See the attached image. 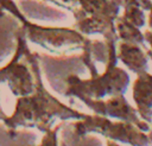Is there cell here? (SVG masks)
Wrapping results in <instances>:
<instances>
[{
    "mask_svg": "<svg viewBox=\"0 0 152 146\" xmlns=\"http://www.w3.org/2000/svg\"><path fill=\"white\" fill-rule=\"evenodd\" d=\"M144 36H145V40H146V44H148V47L146 49L147 51V55L150 57V59H152V30H146L144 32Z\"/></svg>",
    "mask_w": 152,
    "mask_h": 146,
    "instance_id": "obj_15",
    "label": "cell"
},
{
    "mask_svg": "<svg viewBox=\"0 0 152 146\" xmlns=\"http://www.w3.org/2000/svg\"><path fill=\"white\" fill-rule=\"evenodd\" d=\"M24 53L32 69L36 87L32 94L17 97L14 112L4 120L10 137H13L18 127L37 128L45 133L53 127L56 120H83L87 114L65 106L45 89L38 55L30 51L27 42L24 46Z\"/></svg>",
    "mask_w": 152,
    "mask_h": 146,
    "instance_id": "obj_1",
    "label": "cell"
},
{
    "mask_svg": "<svg viewBox=\"0 0 152 146\" xmlns=\"http://www.w3.org/2000/svg\"><path fill=\"white\" fill-rule=\"evenodd\" d=\"M78 135L88 133H99L108 140L131 146H151L150 135L141 131L138 126L128 121H112L102 115H87L83 120H78L75 126Z\"/></svg>",
    "mask_w": 152,
    "mask_h": 146,
    "instance_id": "obj_5",
    "label": "cell"
},
{
    "mask_svg": "<svg viewBox=\"0 0 152 146\" xmlns=\"http://www.w3.org/2000/svg\"><path fill=\"white\" fill-rule=\"evenodd\" d=\"M81 101L97 115L132 122L146 133L151 131L150 123L144 121L139 116L137 108L129 104L125 95H115V96H110L107 99H100V100L84 97V99H81Z\"/></svg>",
    "mask_w": 152,
    "mask_h": 146,
    "instance_id": "obj_7",
    "label": "cell"
},
{
    "mask_svg": "<svg viewBox=\"0 0 152 146\" xmlns=\"http://www.w3.org/2000/svg\"><path fill=\"white\" fill-rule=\"evenodd\" d=\"M44 1H48L55 6H58V7H62V8H65L68 11H72L75 7L78 6V0H44Z\"/></svg>",
    "mask_w": 152,
    "mask_h": 146,
    "instance_id": "obj_13",
    "label": "cell"
},
{
    "mask_svg": "<svg viewBox=\"0 0 152 146\" xmlns=\"http://www.w3.org/2000/svg\"><path fill=\"white\" fill-rule=\"evenodd\" d=\"M147 25H148V28L152 30V6L148 11V15H147Z\"/></svg>",
    "mask_w": 152,
    "mask_h": 146,
    "instance_id": "obj_16",
    "label": "cell"
},
{
    "mask_svg": "<svg viewBox=\"0 0 152 146\" xmlns=\"http://www.w3.org/2000/svg\"><path fill=\"white\" fill-rule=\"evenodd\" d=\"M148 135H150V137H152V128H151V131L148 132Z\"/></svg>",
    "mask_w": 152,
    "mask_h": 146,
    "instance_id": "obj_19",
    "label": "cell"
},
{
    "mask_svg": "<svg viewBox=\"0 0 152 146\" xmlns=\"http://www.w3.org/2000/svg\"><path fill=\"white\" fill-rule=\"evenodd\" d=\"M148 55L144 46L119 42L118 59L132 72L140 75L148 70Z\"/></svg>",
    "mask_w": 152,
    "mask_h": 146,
    "instance_id": "obj_9",
    "label": "cell"
},
{
    "mask_svg": "<svg viewBox=\"0 0 152 146\" xmlns=\"http://www.w3.org/2000/svg\"><path fill=\"white\" fill-rule=\"evenodd\" d=\"M124 13L122 18L127 20L128 23L133 24L134 26L141 28L146 25L147 18H146V11L142 9L139 6L135 5H124Z\"/></svg>",
    "mask_w": 152,
    "mask_h": 146,
    "instance_id": "obj_11",
    "label": "cell"
},
{
    "mask_svg": "<svg viewBox=\"0 0 152 146\" xmlns=\"http://www.w3.org/2000/svg\"><path fill=\"white\" fill-rule=\"evenodd\" d=\"M110 1H113V2H115L118 5H120V6H122V0H110Z\"/></svg>",
    "mask_w": 152,
    "mask_h": 146,
    "instance_id": "obj_18",
    "label": "cell"
},
{
    "mask_svg": "<svg viewBox=\"0 0 152 146\" xmlns=\"http://www.w3.org/2000/svg\"><path fill=\"white\" fill-rule=\"evenodd\" d=\"M0 8L10 12L21 23V32L33 44L56 55L82 50L87 37L77 30L69 27H49L31 23L18 8L13 0H0Z\"/></svg>",
    "mask_w": 152,
    "mask_h": 146,
    "instance_id": "obj_3",
    "label": "cell"
},
{
    "mask_svg": "<svg viewBox=\"0 0 152 146\" xmlns=\"http://www.w3.org/2000/svg\"><path fill=\"white\" fill-rule=\"evenodd\" d=\"M151 138V142H152V137H150ZM151 146H152V144H151Z\"/></svg>",
    "mask_w": 152,
    "mask_h": 146,
    "instance_id": "obj_20",
    "label": "cell"
},
{
    "mask_svg": "<svg viewBox=\"0 0 152 146\" xmlns=\"http://www.w3.org/2000/svg\"><path fill=\"white\" fill-rule=\"evenodd\" d=\"M17 49L12 59L2 68H0V87L6 85L11 93L17 96H26L34 91L36 81L32 69L25 57L24 46L27 42L26 37L19 28L15 32ZM8 115L4 113L0 107V120H5Z\"/></svg>",
    "mask_w": 152,
    "mask_h": 146,
    "instance_id": "obj_6",
    "label": "cell"
},
{
    "mask_svg": "<svg viewBox=\"0 0 152 146\" xmlns=\"http://www.w3.org/2000/svg\"><path fill=\"white\" fill-rule=\"evenodd\" d=\"M107 146H120V145H118V142H116V141L108 140V141H107Z\"/></svg>",
    "mask_w": 152,
    "mask_h": 146,
    "instance_id": "obj_17",
    "label": "cell"
},
{
    "mask_svg": "<svg viewBox=\"0 0 152 146\" xmlns=\"http://www.w3.org/2000/svg\"><path fill=\"white\" fill-rule=\"evenodd\" d=\"M82 61L90 71V78H80L77 75H70L66 78V96L77 99H107L115 95H125L131 78L126 70L118 65L107 64L102 74L97 72L95 61L83 50Z\"/></svg>",
    "mask_w": 152,
    "mask_h": 146,
    "instance_id": "obj_2",
    "label": "cell"
},
{
    "mask_svg": "<svg viewBox=\"0 0 152 146\" xmlns=\"http://www.w3.org/2000/svg\"><path fill=\"white\" fill-rule=\"evenodd\" d=\"M122 6L110 0H78V6L71 12L75 27L82 34H102L106 40L118 42L115 27Z\"/></svg>",
    "mask_w": 152,
    "mask_h": 146,
    "instance_id": "obj_4",
    "label": "cell"
},
{
    "mask_svg": "<svg viewBox=\"0 0 152 146\" xmlns=\"http://www.w3.org/2000/svg\"><path fill=\"white\" fill-rule=\"evenodd\" d=\"M115 27H116V33H118L119 42L138 44V45H141L145 49H147V44H146L144 33L140 31L139 27H137L133 24L125 20L122 18V15H119L116 18Z\"/></svg>",
    "mask_w": 152,
    "mask_h": 146,
    "instance_id": "obj_10",
    "label": "cell"
},
{
    "mask_svg": "<svg viewBox=\"0 0 152 146\" xmlns=\"http://www.w3.org/2000/svg\"><path fill=\"white\" fill-rule=\"evenodd\" d=\"M62 128V123L52 127L48 132L44 133V137L38 146H58V131Z\"/></svg>",
    "mask_w": 152,
    "mask_h": 146,
    "instance_id": "obj_12",
    "label": "cell"
},
{
    "mask_svg": "<svg viewBox=\"0 0 152 146\" xmlns=\"http://www.w3.org/2000/svg\"><path fill=\"white\" fill-rule=\"evenodd\" d=\"M124 5H135L148 12L152 6V0H122V6Z\"/></svg>",
    "mask_w": 152,
    "mask_h": 146,
    "instance_id": "obj_14",
    "label": "cell"
},
{
    "mask_svg": "<svg viewBox=\"0 0 152 146\" xmlns=\"http://www.w3.org/2000/svg\"><path fill=\"white\" fill-rule=\"evenodd\" d=\"M132 97L137 106L139 116L152 123V74L142 72L138 75L132 85Z\"/></svg>",
    "mask_w": 152,
    "mask_h": 146,
    "instance_id": "obj_8",
    "label": "cell"
}]
</instances>
